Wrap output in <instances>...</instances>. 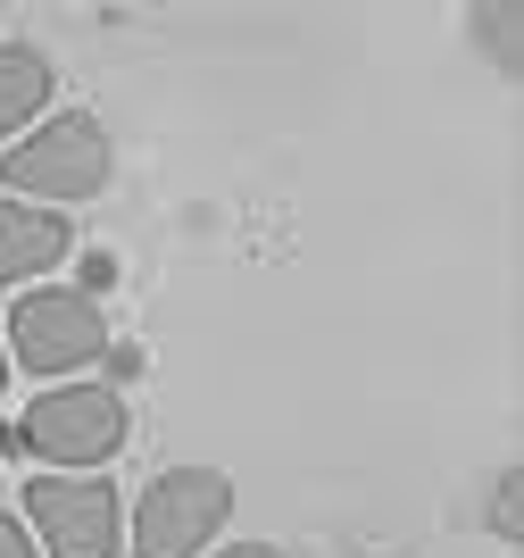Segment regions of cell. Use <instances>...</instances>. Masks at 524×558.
Returning a JSON list of instances; mask_svg holds the SVG:
<instances>
[{
    "label": "cell",
    "mask_w": 524,
    "mask_h": 558,
    "mask_svg": "<svg viewBox=\"0 0 524 558\" xmlns=\"http://www.w3.org/2000/svg\"><path fill=\"white\" fill-rule=\"evenodd\" d=\"M117 175V150H109V125L92 109H59L42 117L34 134L9 142L0 159V184L9 201H34V209H68V201H100Z\"/></svg>",
    "instance_id": "obj_1"
},
{
    "label": "cell",
    "mask_w": 524,
    "mask_h": 558,
    "mask_svg": "<svg viewBox=\"0 0 524 558\" xmlns=\"http://www.w3.org/2000/svg\"><path fill=\"white\" fill-rule=\"evenodd\" d=\"M125 434H134V409L117 384H50L17 417V450H34L50 475H100L125 450Z\"/></svg>",
    "instance_id": "obj_2"
},
{
    "label": "cell",
    "mask_w": 524,
    "mask_h": 558,
    "mask_svg": "<svg viewBox=\"0 0 524 558\" xmlns=\"http://www.w3.org/2000/svg\"><path fill=\"white\" fill-rule=\"evenodd\" d=\"M233 517L226 466H159L134 500V558H200Z\"/></svg>",
    "instance_id": "obj_3"
},
{
    "label": "cell",
    "mask_w": 524,
    "mask_h": 558,
    "mask_svg": "<svg viewBox=\"0 0 524 558\" xmlns=\"http://www.w3.org/2000/svg\"><path fill=\"white\" fill-rule=\"evenodd\" d=\"M9 359L25 375H75L92 359H109V308L92 301V292H68V283H42V292H25L9 308V326H0Z\"/></svg>",
    "instance_id": "obj_4"
},
{
    "label": "cell",
    "mask_w": 524,
    "mask_h": 558,
    "mask_svg": "<svg viewBox=\"0 0 524 558\" xmlns=\"http://www.w3.org/2000/svg\"><path fill=\"white\" fill-rule=\"evenodd\" d=\"M25 534L42 558H117L125 550V500L100 475H34L25 484Z\"/></svg>",
    "instance_id": "obj_5"
},
{
    "label": "cell",
    "mask_w": 524,
    "mask_h": 558,
    "mask_svg": "<svg viewBox=\"0 0 524 558\" xmlns=\"http://www.w3.org/2000/svg\"><path fill=\"white\" fill-rule=\"evenodd\" d=\"M75 226L59 209H34V201H0V283H34L50 267H68Z\"/></svg>",
    "instance_id": "obj_6"
},
{
    "label": "cell",
    "mask_w": 524,
    "mask_h": 558,
    "mask_svg": "<svg viewBox=\"0 0 524 558\" xmlns=\"http://www.w3.org/2000/svg\"><path fill=\"white\" fill-rule=\"evenodd\" d=\"M59 100V68L34 43H0V142L34 134V117Z\"/></svg>",
    "instance_id": "obj_7"
},
{
    "label": "cell",
    "mask_w": 524,
    "mask_h": 558,
    "mask_svg": "<svg viewBox=\"0 0 524 558\" xmlns=\"http://www.w3.org/2000/svg\"><path fill=\"white\" fill-rule=\"evenodd\" d=\"M466 25H475V43L491 50V68L500 75H524V9H508V0H483V9H466Z\"/></svg>",
    "instance_id": "obj_8"
},
{
    "label": "cell",
    "mask_w": 524,
    "mask_h": 558,
    "mask_svg": "<svg viewBox=\"0 0 524 558\" xmlns=\"http://www.w3.org/2000/svg\"><path fill=\"white\" fill-rule=\"evenodd\" d=\"M491 534L524 542V466H500V484H491Z\"/></svg>",
    "instance_id": "obj_9"
},
{
    "label": "cell",
    "mask_w": 524,
    "mask_h": 558,
    "mask_svg": "<svg viewBox=\"0 0 524 558\" xmlns=\"http://www.w3.org/2000/svg\"><path fill=\"white\" fill-rule=\"evenodd\" d=\"M0 558H42L34 534H25V517H9V509H0Z\"/></svg>",
    "instance_id": "obj_10"
},
{
    "label": "cell",
    "mask_w": 524,
    "mask_h": 558,
    "mask_svg": "<svg viewBox=\"0 0 524 558\" xmlns=\"http://www.w3.org/2000/svg\"><path fill=\"white\" fill-rule=\"evenodd\" d=\"M217 558H283L275 542H233V550H217Z\"/></svg>",
    "instance_id": "obj_11"
},
{
    "label": "cell",
    "mask_w": 524,
    "mask_h": 558,
    "mask_svg": "<svg viewBox=\"0 0 524 558\" xmlns=\"http://www.w3.org/2000/svg\"><path fill=\"white\" fill-rule=\"evenodd\" d=\"M0 384H9V342H0Z\"/></svg>",
    "instance_id": "obj_12"
}]
</instances>
